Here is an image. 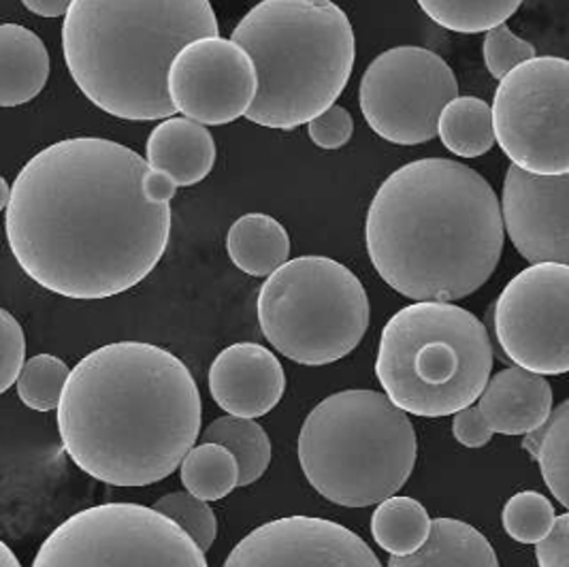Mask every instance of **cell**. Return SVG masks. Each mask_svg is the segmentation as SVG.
<instances>
[{
    "label": "cell",
    "instance_id": "obj_35",
    "mask_svg": "<svg viewBox=\"0 0 569 567\" xmlns=\"http://www.w3.org/2000/svg\"><path fill=\"white\" fill-rule=\"evenodd\" d=\"M71 2L73 0H22V4L27 7L28 11H32L34 16H41V18L64 16Z\"/></svg>",
    "mask_w": 569,
    "mask_h": 567
},
{
    "label": "cell",
    "instance_id": "obj_18",
    "mask_svg": "<svg viewBox=\"0 0 569 567\" xmlns=\"http://www.w3.org/2000/svg\"><path fill=\"white\" fill-rule=\"evenodd\" d=\"M150 169L169 176L178 188L206 180L216 165V141L203 125L188 118H167L146 146Z\"/></svg>",
    "mask_w": 569,
    "mask_h": 567
},
{
    "label": "cell",
    "instance_id": "obj_19",
    "mask_svg": "<svg viewBox=\"0 0 569 567\" xmlns=\"http://www.w3.org/2000/svg\"><path fill=\"white\" fill-rule=\"evenodd\" d=\"M50 78V53L39 34L0 24V107L32 101Z\"/></svg>",
    "mask_w": 569,
    "mask_h": 567
},
{
    "label": "cell",
    "instance_id": "obj_29",
    "mask_svg": "<svg viewBox=\"0 0 569 567\" xmlns=\"http://www.w3.org/2000/svg\"><path fill=\"white\" fill-rule=\"evenodd\" d=\"M555 506L536 490H522L508 499L503 508V529L520 544H538L555 525Z\"/></svg>",
    "mask_w": 569,
    "mask_h": 567
},
{
    "label": "cell",
    "instance_id": "obj_1",
    "mask_svg": "<svg viewBox=\"0 0 569 567\" xmlns=\"http://www.w3.org/2000/svg\"><path fill=\"white\" fill-rule=\"evenodd\" d=\"M178 186L127 146L73 137L32 156L11 186L4 229L30 280L69 299L143 282L171 237Z\"/></svg>",
    "mask_w": 569,
    "mask_h": 567
},
{
    "label": "cell",
    "instance_id": "obj_37",
    "mask_svg": "<svg viewBox=\"0 0 569 567\" xmlns=\"http://www.w3.org/2000/svg\"><path fill=\"white\" fill-rule=\"evenodd\" d=\"M9 197H11V186L7 183V180L0 176V209H4L9 203Z\"/></svg>",
    "mask_w": 569,
    "mask_h": 567
},
{
    "label": "cell",
    "instance_id": "obj_20",
    "mask_svg": "<svg viewBox=\"0 0 569 567\" xmlns=\"http://www.w3.org/2000/svg\"><path fill=\"white\" fill-rule=\"evenodd\" d=\"M389 567H499L491 541L463 520H431L427 541L406 557L390 555Z\"/></svg>",
    "mask_w": 569,
    "mask_h": 567
},
{
    "label": "cell",
    "instance_id": "obj_6",
    "mask_svg": "<svg viewBox=\"0 0 569 567\" xmlns=\"http://www.w3.org/2000/svg\"><path fill=\"white\" fill-rule=\"evenodd\" d=\"M416 457L412 420L378 390L327 397L299 434V464L308 483L343 508H367L397 495L412 476Z\"/></svg>",
    "mask_w": 569,
    "mask_h": 567
},
{
    "label": "cell",
    "instance_id": "obj_3",
    "mask_svg": "<svg viewBox=\"0 0 569 567\" xmlns=\"http://www.w3.org/2000/svg\"><path fill=\"white\" fill-rule=\"evenodd\" d=\"M378 276L412 301L452 304L491 280L503 222L491 183L463 162L420 158L392 171L365 220Z\"/></svg>",
    "mask_w": 569,
    "mask_h": 567
},
{
    "label": "cell",
    "instance_id": "obj_28",
    "mask_svg": "<svg viewBox=\"0 0 569 567\" xmlns=\"http://www.w3.org/2000/svg\"><path fill=\"white\" fill-rule=\"evenodd\" d=\"M71 369L53 355H37L22 365L18 376V397L34 412H52L60 404Z\"/></svg>",
    "mask_w": 569,
    "mask_h": 567
},
{
    "label": "cell",
    "instance_id": "obj_9",
    "mask_svg": "<svg viewBox=\"0 0 569 567\" xmlns=\"http://www.w3.org/2000/svg\"><path fill=\"white\" fill-rule=\"evenodd\" d=\"M32 567H208L206 553L154 508L103 504L58 525Z\"/></svg>",
    "mask_w": 569,
    "mask_h": 567
},
{
    "label": "cell",
    "instance_id": "obj_31",
    "mask_svg": "<svg viewBox=\"0 0 569 567\" xmlns=\"http://www.w3.org/2000/svg\"><path fill=\"white\" fill-rule=\"evenodd\" d=\"M482 56L492 78L501 79L512 69H517L518 64L536 58V46L517 37L508 24H499L487 30Z\"/></svg>",
    "mask_w": 569,
    "mask_h": 567
},
{
    "label": "cell",
    "instance_id": "obj_10",
    "mask_svg": "<svg viewBox=\"0 0 569 567\" xmlns=\"http://www.w3.org/2000/svg\"><path fill=\"white\" fill-rule=\"evenodd\" d=\"M492 135L518 169L569 173V62L536 56L499 79L491 105Z\"/></svg>",
    "mask_w": 569,
    "mask_h": 567
},
{
    "label": "cell",
    "instance_id": "obj_23",
    "mask_svg": "<svg viewBox=\"0 0 569 567\" xmlns=\"http://www.w3.org/2000/svg\"><path fill=\"white\" fill-rule=\"evenodd\" d=\"M431 529V516L412 497L390 495L371 516V534L382 550L395 557L416 553Z\"/></svg>",
    "mask_w": 569,
    "mask_h": 567
},
{
    "label": "cell",
    "instance_id": "obj_17",
    "mask_svg": "<svg viewBox=\"0 0 569 567\" xmlns=\"http://www.w3.org/2000/svg\"><path fill=\"white\" fill-rule=\"evenodd\" d=\"M286 374L264 346L241 341L224 348L209 369L211 399L229 416L259 418L284 397Z\"/></svg>",
    "mask_w": 569,
    "mask_h": 567
},
{
    "label": "cell",
    "instance_id": "obj_26",
    "mask_svg": "<svg viewBox=\"0 0 569 567\" xmlns=\"http://www.w3.org/2000/svg\"><path fill=\"white\" fill-rule=\"evenodd\" d=\"M180 465L183 487L203 501H220L237 489L239 467L220 444L203 441L192 446Z\"/></svg>",
    "mask_w": 569,
    "mask_h": 567
},
{
    "label": "cell",
    "instance_id": "obj_7",
    "mask_svg": "<svg viewBox=\"0 0 569 567\" xmlns=\"http://www.w3.org/2000/svg\"><path fill=\"white\" fill-rule=\"evenodd\" d=\"M492 371L485 322L452 304L415 301L380 337L376 376L406 414L441 418L473 406Z\"/></svg>",
    "mask_w": 569,
    "mask_h": 567
},
{
    "label": "cell",
    "instance_id": "obj_22",
    "mask_svg": "<svg viewBox=\"0 0 569 567\" xmlns=\"http://www.w3.org/2000/svg\"><path fill=\"white\" fill-rule=\"evenodd\" d=\"M438 137L452 155L461 158L491 152L495 146L491 105L478 97H455L440 111Z\"/></svg>",
    "mask_w": 569,
    "mask_h": 567
},
{
    "label": "cell",
    "instance_id": "obj_8",
    "mask_svg": "<svg viewBox=\"0 0 569 567\" xmlns=\"http://www.w3.org/2000/svg\"><path fill=\"white\" fill-rule=\"evenodd\" d=\"M262 336L286 359L329 365L348 357L369 329V297L361 280L329 257L286 260L257 301Z\"/></svg>",
    "mask_w": 569,
    "mask_h": 567
},
{
    "label": "cell",
    "instance_id": "obj_27",
    "mask_svg": "<svg viewBox=\"0 0 569 567\" xmlns=\"http://www.w3.org/2000/svg\"><path fill=\"white\" fill-rule=\"evenodd\" d=\"M441 28L461 34H478L506 24L522 0H416Z\"/></svg>",
    "mask_w": 569,
    "mask_h": 567
},
{
    "label": "cell",
    "instance_id": "obj_33",
    "mask_svg": "<svg viewBox=\"0 0 569 567\" xmlns=\"http://www.w3.org/2000/svg\"><path fill=\"white\" fill-rule=\"evenodd\" d=\"M352 132H355V120L350 111L341 105H331L329 109H325L320 116H316L308 122V135L313 146L327 152L343 148L352 139Z\"/></svg>",
    "mask_w": 569,
    "mask_h": 567
},
{
    "label": "cell",
    "instance_id": "obj_34",
    "mask_svg": "<svg viewBox=\"0 0 569 567\" xmlns=\"http://www.w3.org/2000/svg\"><path fill=\"white\" fill-rule=\"evenodd\" d=\"M536 559L540 567L569 566V515L555 518L546 538L536 544Z\"/></svg>",
    "mask_w": 569,
    "mask_h": 567
},
{
    "label": "cell",
    "instance_id": "obj_36",
    "mask_svg": "<svg viewBox=\"0 0 569 567\" xmlns=\"http://www.w3.org/2000/svg\"><path fill=\"white\" fill-rule=\"evenodd\" d=\"M0 567H22L16 553L2 540H0Z\"/></svg>",
    "mask_w": 569,
    "mask_h": 567
},
{
    "label": "cell",
    "instance_id": "obj_12",
    "mask_svg": "<svg viewBox=\"0 0 569 567\" xmlns=\"http://www.w3.org/2000/svg\"><path fill=\"white\" fill-rule=\"evenodd\" d=\"M495 336L517 367L540 376L569 369V265L538 262L515 276L492 310Z\"/></svg>",
    "mask_w": 569,
    "mask_h": 567
},
{
    "label": "cell",
    "instance_id": "obj_14",
    "mask_svg": "<svg viewBox=\"0 0 569 567\" xmlns=\"http://www.w3.org/2000/svg\"><path fill=\"white\" fill-rule=\"evenodd\" d=\"M222 567H382L348 527L316 516H282L250 531Z\"/></svg>",
    "mask_w": 569,
    "mask_h": 567
},
{
    "label": "cell",
    "instance_id": "obj_15",
    "mask_svg": "<svg viewBox=\"0 0 569 567\" xmlns=\"http://www.w3.org/2000/svg\"><path fill=\"white\" fill-rule=\"evenodd\" d=\"M501 222L518 255L538 262H569V173L538 176L512 165L501 192Z\"/></svg>",
    "mask_w": 569,
    "mask_h": 567
},
{
    "label": "cell",
    "instance_id": "obj_32",
    "mask_svg": "<svg viewBox=\"0 0 569 567\" xmlns=\"http://www.w3.org/2000/svg\"><path fill=\"white\" fill-rule=\"evenodd\" d=\"M27 361V336L22 325L0 308V395L16 385Z\"/></svg>",
    "mask_w": 569,
    "mask_h": 567
},
{
    "label": "cell",
    "instance_id": "obj_4",
    "mask_svg": "<svg viewBox=\"0 0 569 567\" xmlns=\"http://www.w3.org/2000/svg\"><path fill=\"white\" fill-rule=\"evenodd\" d=\"M209 0H73L62 52L88 101L120 120L173 118L167 73L183 46L218 37Z\"/></svg>",
    "mask_w": 569,
    "mask_h": 567
},
{
    "label": "cell",
    "instance_id": "obj_13",
    "mask_svg": "<svg viewBox=\"0 0 569 567\" xmlns=\"http://www.w3.org/2000/svg\"><path fill=\"white\" fill-rule=\"evenodd\" d=\"M257 88L252 58L222 37H203L183 46L167 73L173 109L203 127H222L243 118Z\"/></svg>",
    "mask_w": 569,
    "mask_h": 567
},
{
    "label": "cell",
    "instance_id": "obj_25",
    "mask_svg": "<svg viewBox=\"0 0 569 567\" xmlns=\"http://www.w3.org/2000/svg\"><path fill=\"white\" fill-rule=\"evenodd\" d=\"M569 401L552 410L546 422L522 439V448L538 461L546 487L568 508Z\"/></svg>",
    "mask_w": 569,
    "mask_h": 567
},
{
    "label": "cell",
    "instance_id": "obj_5",
    "mask_svg": "<svg viewBox=\"0 0 569 567\" xmlns=\"http://www.w3.org/2000/svg\"><path fill=\"white\" fill-rule=\"evenodd\" d=\"M231 41L254 62L246 118L264 129H297L336 105L357 60L355 30L333 0H262Z\"/></svg>",
    "mask_w": 569,
    "mask_h": 567
},
{
    "label": "cell",
    "instance_id": "obj_2",
    "mask_svg": "<svg viewBox=\"0 0 569 567\" xmlns=\"http://www.w3.org/2000/svg\"><path fill=\"white\" fill-rule=\"evenodd\" d=\"M56 410L71 461L111 487L169 478L201 436L203 418L190 369L143 341L107 344L83 357Z\"/></svg>",
    "mask_w": 569,
    "mask_h": 567
},
{
    "label": "cell",
    "instance_id": "obj_30",
    "mask_svg": "<svg viewBox=\"0 0 569 567\" xmlns=\"http://www.w3.org/2000/svg\"><path fill=\"white\" fill-rule=\"evenodd\" d=\"M156 513L171 518L206 553L218 534V520L208 501L190 493H169L156 501Z\"/></svg>",
    "mask_w": 569,
    "mask_h": 567
},
{
    "label": "cell",
    "instance_id": "obj_11",
    "mask_svg": "<svg viewBox=\"0 0 569 567\" xmlns=\"http://www.w3.org/2000/svg\"><path fill=\"white\" fill-rule=\"evenodd\" d=\"M455 97L459 81L448 62L415 46L380 53L359 86L367 125L397 146H420L438 137L440 111Z\"/></svg>",
    "mask_w": 569,
    "mask_h": 567
},
{
    "label": "cell",
    "instance_id": "obj_16",
    "mask_svg": "<svg viewBox=\"0 0 569 567\" xmlns=\"http://www.w3.org/2000/svg\"><path fill=\"white\" fill-rule=\"evenodd\" d=\"M552 387L522 367L501 369L489 378L476 406L455 414L452 436L467 448H482L495 434L527 436L552 412Z\"/></svg>",
    "mask_w": 569,
    "mask_h": 567
},
{
    "label": "cell",
    "instance_id": "obj_21",
    "mask_svg": "<svg viewBox=\"0 0 569 567\" xmlns=\"http://www.w3.org/2000/svg\"><path fill=\"white\" fill-rule=\"evenodd\" d=\"M227 252L243 273L269 278L290 257V237L273 216L246 213L229 229Z\"/></svg>",
    "mask_w": 569,
    "mask_h": 567
},
{
    "label": "cell",
    "instance_id": "obj_24",
    "mask_svg": "<svg viewBox=\"0 0 569 567\" xmlns=\"http://www.w3.org/2000/svg\"><path fill=\"white\" fill-rule=\"evenodd\" d=\"M203 441L224 446L239 467L237 487H250L271 464V439L254 418L222 416L203 431Z\"/></svg>",
    "mask_w": 569,
    "mask_h": 567
}]
</instances>
